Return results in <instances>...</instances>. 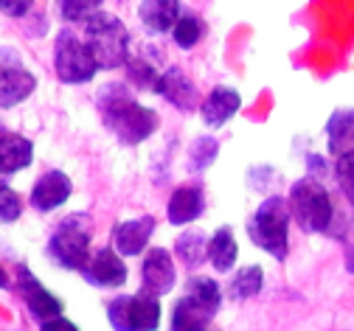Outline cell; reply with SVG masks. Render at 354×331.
<instances>
[{"instance_id":"1","label":"cell","mask_w":354,"mask_h":331,"mask_svg":"<svg viewBox=\"0 0 354 331\" xmlns=\"http://www.w3.org/2000/svg\"><path fill=\"white\" fill-rule=\"evenodd\" d=\"M96 110L107 132L124 146H138L155 135L160 118L152 107L141 104L127 82H104L96 93Z\"/></svg>"},{"instance_id":"2","label":"cell","mask_w":354,"mask_h":331,"mask_svg":"<svg viewBox=\"0 0 354 331\" xmlns=\"http://www.w3.org/2000/svg\"><path fill=\"white\" fill-rule=\"evenodd\" d=\"M290 222H292V214H290L287 197L281 194L264 197L256 205L253 216L248 219V239L270 258L284 261L290 250Z\"/></svg>"},{"instance_id":"3","label":"cell","mask_w":354,"mask_h":331,"mask_svg":"<svg viewBox=\"0 0 354 331\" xmlns=\"http://www.w3.org/2000/svg\"><path fill=\"white\" fill-rule=\"evenodd\" d=\"M91 242H93V219L91 214L76 211L57 222V227L48 236L46 253L57 267L68 272H82V267L93 253Z\"/></svg>"},{"instance_id":"4","label":"cell","mask_w":354,"mask_h":331,"mask_svg":"<svg viewBox=\"0 0 354 331\" xmlns=\"http://www.w3.org/2000/svg\"><path fill=\"white\" fill-rule=\"evenodd\" d=\"M82 31H84L82 39L87 42V48L93 51V57H96L102 70L127 68L129 54H132V39H129V28L124 26V20L118 15L102 12Z\"/></svg>"},{"instance_id":"5","label":"cell","mask_w":354,"mask_h":331,"mask_svg":"<svg viewBox=\"0 0 354 331\" xmlns=\"http://www.w3.org/2000/svg\"><path fill=\"white\" fill-rule=\"evenodd\" d=\"M290 214L292 222L304 230V233H324L332 227L335 219V205H332V194L324 180L318 177H301L290 185Z\"/></svg>"},{"instance_id":"6","label":"cell","mask_w":354,"mask_h":331,"mask_svg":"<svg viewBox=\"0 0 354 331\" xmlns=\"http://www.w3.org/2000/svg\"><path fill=\"white\" fill-rule=\"evenodd\" d=\"M54 70L62 84H87L102 68L76 28H62L54 39Z\"/></svg>"},{"instance_id":"7","label":"cell","mask_w":354,"mask_h":331,"mask_svg":"<svg viewBox=\"0 0 354 331\" xmlns=\"http://www.w3.org/2000/svg\"><path fill=\"white\" fill-rule=\"evenodd\" d=\"M160 317V298L144 290L136 295H115L113 301H107V323L113 331H158Z\"/></svg>"},{"instance_id":"8","label":"cell","mask_w":354,"mask_h":331,"mask_svg":"<svg viewBox=\"0 0 354 331\" xmlns=\"http://www.w3.org/2000/svg\"><path fill=\"white\" fill-rule=\"evenodd\" d=\"M15 272H17V275H15V290H17L20 301H23V306H26L28 317H31L37 325L62 317L65 303L59 301L57 292H51L46 283H42L26 264H17Z\"/></svg>"},{"instance_id":"9","label":"cell","mask_w":354,"mask_h":331,"mask_svg":"<svg viewBox=\"0 0 354 331\" xmlns=\"http://www.w3.org/2000/svg\"><path fill=\"white\" fill-rule=\"evenodd\" d=\"M37 90V76L20 62L17 48H3V68H0V107H20Z\"/></svg>"},{"instance_id":"10","label":"cell","mask_w":354,"mask_h":331,"mask_svg":"<svg viewBox=\"0 0 354 331\" xmlns=\"http://www.w3.org/2000/svg\"><path fill=\"white\" fill-rule=\"evenodd\" d=\"M155 96H160L163 102H169L174 110H180V113H194L200 110L203 104V93L197 87V82L180 68V65H169L166 73L160 76L158 87H155Z\"/></svg>"},{"instance_id":"11","label":"cell","mask_w":354,"mask_h":331,"mask_svg":"<svg viewBox=\"0 0 354 331\" xmlns=\"http://www.w3.org/2000/svg\"><path fill=\"white\" fill-rule=\"evenodd\" d=\"M166 57L158 45H141V48H132L129 62H127V84L136 87L141 93H155L160 76L166 73Z\"/></svg>"},{"instance_id":"12","label":"cell","mask_w":354,"mask_h":331,"mask_svg":"<svg viewBox=\"0 0 354 331\" xmlns=\"http://www.w3.org/2000/svg\"><path fill=\"white\" fill-rule=\"evenodd\" d=\"M91 287H99V290H118L127 283V264L124 258L113 250V247H96L91 253V258H87V264L82 267L79 272Z\"/></svg>"},{"instance_id":"13","label":"cell","mask_w":354,"mask_h":331,"mask_svg":"<svg viewBox=\"0 0 354 331\" xmlns=\"http://www.w3.org/2000/svg\"><path fill=\"white\" fill-rule=\"evenodd\" d=\"M177 283V264H174V253L166 247H152L144 253L141 261V290L160 298L169 295Z\"/></svg>"},{"instance_id":"14","label":"cell","mask_w":354,"mask_h":331,"mask_svg":"<svg viewBox=\"0 0 354 331\" xmlns=\"http://www.w3.org/2000/svg\"><path fill=\"white\" fill-rule=\"evenodd\" d=\"M71 194H73V180L62 169H48L34 180L28 202L37 214H51V211L62 208L71 200Z\"/></svg>"},{"instance_id":"15","label":"cell","mask_w":354,"mask_h":331,"mask_svg":"<svg viewBox=\"0 0 354 331\" xmlns=\"http://www.w3.org/2000/svg\"><path fill=\"white\" fill-rule=\"evenodd\" d=\"M155 216L152 214H141V216H132V219H121L113 227V250L121 258H136L144 256V250L149 247L152 236H155Z\"/></svg>"},{"instance_id":"16","label":"cell","mask_w":354,"mask_h":331,"mask_svg":"<svg viewBox=\"0 0 354 331\" xmlns=\"http://www.w3.org/2000/svg\"><path fill=\"white\" fill-rule=\"evenodd\" d=\"M205 185L203 182H183L177 185L169 202H166V219L174 227H186L194 225L205 214Z\"/></svg>"},{"instance_id":"17","label":"cell","mask_w":354,"mask_h":331,"mask_svg":"<svg viewBox=\"0 0 354 331\" xmlns=\"http://www.w3.org/2000/svg\"><path fill=\"white\" fill-rule=\"evenodd\" d=\"M239 110H242V93L236 87H228V84H216V87H211V93L200 104V118L208 129H219Z\"/></svg>"},{"instance_id":"18","label":"cell","mask_w":354,"mask_h":331,"mask_svg":"<svg viewBox=\"0 0 354 331\" xmlns=\"http://www.w3.org/2000/svg\"><path fill=\"white\" fill-rule=\"evenodd\" d=\"M183 12L186 9L180 0H144V3H138V20H141L144 31L152 37L171 34L174 26L180 23Z\"/></svg>"},{"instance_id":"19","label":"cell","mask_w":354,"mask_h":331,"mask_svg":"<svg viewBox=\"0 0 354 331\" xmlns=\"http://www.w3.org/2000/svg\"><path fill=\"white\" fill-rule=\"evenodd\" d=\"M0 171H3V180H9L12 174L28 169L34 163V144L20 135V132H12V129H0Z\"/></svg>"},{"instance_id":"20","label":"cell","mask_w":354,"mask_h":331,"mask_svg":"<svg viewBox=\"0 0 354 331\" xmlns=\"http://www.w3.org/2000/svg\"><path fill=\"white\" fill-rule=\"evenodd\" d=\"M324 132H326V149L335 160L354 152V107H337L329 115Z\"/></svg>"},{"instance_id":"21","label":"cell","mask_w":354,"mask_h":331,"mask_svg":"<svg viewBox=\"0 0 354 331\" xmlns=\"http://www.w3.org/2000/svg\"><path fill=\"white\" fill-rule=\"evenodd\" d=\"M236 258H239V245H236L234 230H231L228 225L216 227V230L208 236V261H211V267H214L219 275H225V272L234 269Z\"/></svg>"},{"instance_id":"22","label":"cell","mask_w":354,"mask_h":331,"mask_svg":"<svg viewBox=\"0 0 354 331\" xmlns=\"http://www.w3.org/2000/svg\"><path fill=\"white\" fill-rule=\"evenodd\" d=\"M171 253H174V258L180 261L186 269L194 272V269H200L208 261V236L200 233V230H183L174 239Z\"/></svg>"},{"instance_id":"23","label":"cell","mask_w":354,"mask_h":331,"mask_svg":"<svg viewBox=\"0 0 354 331\" xmlns=\"http://www.w3.org/2000/svg\"><path fill=\"white\" fill-rule=\"evenodd\" d=\"M211 314L203 312L189 295L177 298L169 312V331H211Z\"/></svg>"},{"instance_id":"24","label":"cell","mask_w":354,"mask_h":331,"mask_svg":"<svg viewBox=\"0 0 354 331\" xmlns=\"http://www.w3.org/2000/svg\"><path fill=\"white\" fill-rule=\"evenodd\" d=\"M186 295H189L203 312H208L211 317L219 314V309H223V298H225L223 287H219V281H214V278H208V275H189V281H186Z\"/></svg>"},{"instance_id":"25","label":"cell","mask_w":354,"mask_h":331,"mask_svg":"<svg viewBox=\"0 0 354 331\" xmlns=\"http://www.w3.org/2000/svg\"><path fill=\"white\" fill-rule=\"evenodd\" d=\"M261 287H264V269L259 264H248V267H239L231 275L225 290H228V298H234V301L242 303V301L256 298L261 292Z\"/></svg>"},{"instance_id":"26","label":"cell","mask_w":354,"mask_h":331,"mask_svg":"<svg viewBox=\"0 0 354 331\" xmlns=\"http://www.w3.org/2000/svg\"><path fill=\"white\" fill-rule=\"evenodd\" d=\"M216 155H219V140L214 135H197L186 152V169L192 174H203L214 166Z\"/></svg>"},{"instance_id":"27","label":"cell","mask_w":354,"mask_h":331,"mask_svg":"<svg viewBox=\"0 0 354 331\" xmlns=\"http://www.w3.org/2000/svg\"><path fill=\"white\" fill-rule=\"evenodd\" d=\"M203 37H205V20L197 12H183L180 23H177L174 31H171L174 45L177 48H183V51L197 48V45L203 42Z\"/></svg>"},{"instance_id":"28","label":"cell","mask_w":354,"mask_h":331,"mask_svg":"<svg viewBox=\"0 0 354 331\" xmlns=\"http://www.w3.org/2000/svg\"><path fill=\"white\" fill-rule=\"evenodd\" d=\"M59 17L68 23V26H87L96 15H102L104 3L102 0H59Z\"/></svg>"},{"instance_id":"29","label":"cell","mask_w":354,"mask_h":331,"mask_svg":"<svg viewBox=\"0 0 354 331\" xmlns=\"http://www.w3.org/2000/svg\"><path fill=\"white\" fill-rule=\"evenodd\" d=\"M20 216H23V200L9 185V180H3V185H0V222L15 225Z\"/></svg>"},{"instance_id":"30","label":"cell","mask_w":354,"mask_h":331,"mask_svg":"<svg viewBox=\"0 0 354 331\" xmlns=\"http://www.w3.org/2000/svg\"><path fill=\"white\" fill-rule=\"evenodd\" d=\"M335 180L340 185L343 197L348 200V205L354 208V152H348V155L335 160Z\"/></svg>"},{"instance_id":"31","label":"cell","mask_w":354,"mask_h":331,"mask_svg":"<svg viewBox=\"0 0 354 331\" xmlns=\"http://www.w3.org/2000/svg\"><path fill=\"white\" fill-rule=\"evenodd\" d=\"M0 9H3L6 17L26 20V17L34 12V3H31V0H3V3H0Z\"/></svg>"},{"instance_id":"32","label":"cell","mask_w":354,"mask_h":331,"mask_svg":"<svg viewBox=\"0 0 354 331\" xmlns=\"http://www.w3.org/2000/svg\"><path fill=\"white\" fill-rule=\"evenodd\" d=\"M39 331H79V325L62 314V317H57V320L42 323V325H39Z\"/></svg>"},{"instance_id":"33","label":"cell","mask_w":354,"mask_h":331,"mask_svg":"<svg viewBox=\"0 0 354 331\" xmlns=\"http://www.w3.org/2000/svg\"><path fill=\"white\" fill-rule=\"evenodd\" d=\"M211 331H219V328H211Z\"/></svg>"}]
</instances>
